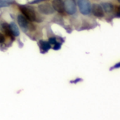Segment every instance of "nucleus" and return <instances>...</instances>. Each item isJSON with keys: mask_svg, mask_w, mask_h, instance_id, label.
<instances>
[{"mask_svg": "<svg viewBox=\"0 0 120 120\" xmlns=\"http://www.w3.org/2000/svg\"><path fill=\"white\" fill-rule=\"evenodd\" d=\"M77 4L80 13L82 15H87L91 12V4L89 0H77Z\"/></svg>", "mask_w": 120, "mask_h": 120, "instance_id": "f257e3e1", "label": "nucleus"}, {"mask_svg": "<svg viewBox=\"0 0 120 120\" xmlns=\"http://www.w3.org/2000/svg\"><path fill=\"white\" fill-rule=\"evenodd\" d=\"M21 12L23 13L24 16L30 21H34L36 20V14L35 12L30 8L22 6L20 7Z\"/></svg>", "mask_w": 120, "mask_h": 120, "instance_id": "f03ea898", "label": "nucleus"}, {"mask_svg": "<svg viewBox=\"0 0 120 120\" xmlns=\"http://www.w3.org/2000/svg\"><path fill=\"white\" fill-rule=\"evenodd\" d=\"M64 8H65V11L69 15H73L77 11L76 4L74 0H65Z\"/></svg>", "mask_w": 120, "mask_h": 120, "instance_id": "7ed1b4c3", "label": "nucleus"}, {"mask_svg": "<svg viewBox=\"0 0 120 120\" xmlns=\"http://www.w3.org/2000/svg\"><path fill=\"white\" fill-rule=\"evenodd\" d=\"M91 12L93 15L97 18H102L104 16V11L101 5L98 4H94L91 6Z\"/></svg>", "mask_w": 120, "mask_h": 120, "instance_id": "20e7f679", "label": "nucleus"}, {"mask_svg": "<svg viewBox=\"0 0 120 120\" xmlns=\"http://www.w3.org/2000/svg\"><path fill=\"white\" fill-rule=\"evenodd\" d=\"M39 10L41 13L44 14H51V13H53L54 11L53 6H51L49 4H42L39 5Z\"/></svg>", "mask_w": 120, "mask_h": 120, "instance_id": "39448f33", "label": "nucleus"}, {"mask_svg": "<svg viewBox=\"0 0 120 120\" xmlns=\"http://www.w3.org/2000/svg\"><path fill=\"white\" fill-rule=\"evenodd\" d=\"M52 6L54 10L62 13L65 11L64 8V1L63 0H53L52 3Z\"/></svg>", "mask_w": 120, "mask_h": 120, "instance_id": "423d86ee", "label": "nucleus"}, {"mask_svg": "<svg viewBox=\"0 0 120 120\" xmlns=\"http://www.w3.org/2000/svg\"><path fill=\"white\" fill-rule=\"evenodd\" d=\"M18 25L20 26L21 28L24 29V30H26L27 29L28 27V21H27V19L22 15H19L18 16Z\"/></svg>", "mask_w": 120, "mask_h": 120, "instance_id": "0eeeda50", "label": "nucleus"}, {"mask_svg": "<svg viewBox=\"0 0 120 120\" xmlns=\"http://www.w3.org/2000/svg\"><path fill=\"white\" fill-rule=\"evenodd\" d=\"M39 47L42 52H47L51 49V45L49 42L41 40L39 41Z\"/></svg>", "mask_w": 120, "mask_h": 120, "instance_id": "6e6552de", "label": "nucleus"}, {"mask_svg": "<svg viewBox=\"0 0 120 120\" xmlns=\"http://www.w3.org/2000/svg\"><path fill=\"white\" fill-rule=\"evenodd\" d=\"M101 6L103 8V11L107 12V13H111L114 9L113 5L110 2H103V3H102Z\"/></svg>", "mask_w": 120, "mask_h": 120, "instance_id": "1a4fd4ad", "label": "nucleus"}, {"mask_svg": "<svg viewBox=\"0 0 120 120\" xmlns=\"http://www.w3.org/2000/svg\"><path fill=\"white\" fill-rule=\"evenodd\" d=\"M10 29H11V31L12 32V34L15 37H18L19 36L20 34V30L17 26V25L15 23V22H11L10 25Z\"/></svg>", "mask_w": 120, "mask_h": 120, "instance_id": "9d476101", "label": "nucleus"}, {"mask_svg": "<svg viewBox=\"0 0 120 120\" xmlns=\"http://www.w3.org/2000/svg\"><path fill=\"white\" fill-rule=\"evenodd\" d=\"M12 0H0V8L6 7L12 4Z\"/></svg>", "mask_w": 120, "mask_h": 120, "instance_id": "9b49d317", "label": "nucleus"}, {"mask_svg": "<svg viewBox=\"0 0 120 120\" xmlns=\"http://www.w3.org/2000/svg\"><path fill=\"white\" fill-rule=\"evenodd\" d=\"M49 43L50 44V45H55L57 43V41L55 37H51L49 39Z\"/></svg>", "mask_w": 120, "mask_h": 120, "instance_id": "f8f14e48", "label": "nucleus"}, {"mask_svg": "<svg viewBox=\"0 0 120 120\" xmlns=\"http://www.w3.org/2000/svg\"><path fill=\"white\" fill-rule=\"evenodd\" d=\"M60 44H59V43H56L55 45H54V47H53V49L54 50H58V49H60Z\"/></svg>", "mask_w": 120, "mask_h": 120, "instance_id": "ddd939ff", "label": "nucleus"}, {"mask_svg": "<svg viewBox=\"0 0 120 120\" xmlns=\"http://www.w3.org/2000/svg\"><path fill=\"white\" fill-rule=\"evenodd\" d=\"M4 41H5V37H4V36L1 33H0V44L4 42Z\"/></svg>", "mask_w": 120, "mask_h": 120, "instance_id": "4468645a", "label": "nucleus"}, {"mask_svg": "<svg viewBox=\"0 0 120 120\" xmlns=\"http://www.w3.org/2000/svg\"><path fill=\"white\" fill-rule=\"evenodd\" d=\"M120 68V63H117L116 65H114V67L112 68V69H114V68Z\"/></svg>", "mask_w": 120, "mask_h": 120, "instance_id": "2eb2a0df", "label": "nucleus"}, {"mask_svg": "<svg viewBox=\"0 0 120 120\" xmlns=\"http://www.w3.org/2000/svg\"><path fill=\"white\" fill-rule=\"evenodd\" d=\"M43 1H44V0H34L32 2H31V4H37V3H39V2H41Z\"/></svg>", "mask_w": 120, "mask_h": 120, "instance_id": "dca6fc26", "label": "nucleus"}, {"mask_svg": "<svg viewBox=\"0 0 120 120\" xmlns=\"http://www.w3.org/2000/svg\"><path fill=\"white\" fill-rule=\"evenodd\" d=\"M118 11H120V6H119V8H118Z\"/></svg>", "mask_w": 120, "mask_h": 120, "instance_id": "f3484780", "label": "nucleus"}, {"mask_svg": "<svg viewBox=\"0 0 120 120\" xmlns=\"http://www.w3.org/2000/svg\"><path fill=\"white\" fill-rule=\"evenodd\" d=\"M117 1H118V2L120 4V0H117Z\"/></svg>", "mask_w": 120, "mask_h": 120, "instance_id": "a211bd4d", "label": "nucleus"}]
</instances>
